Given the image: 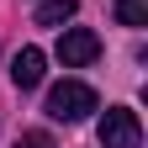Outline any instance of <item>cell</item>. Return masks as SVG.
Here are the masks:
<instances>
[{"mask_svg":"<svg viewBox=\"0 0 148 148\" xmlns=\"http://www.w3.org/2000/svg\"><path fill=\"white\" fill-rule=\"evenodd\" d=\"M16 148H53V138H48V132H21Z\"/></svg>","mask_w":148,"mask_h":148,"instance_id":"7","label":"cell"},{"mask_svg":"<svg viewBox=\"0 0 148 148\" xmlns=\"http://www.w3.org/2000/svg\"><path fill=\"white\" fill-rule=\"evenodd\" d=\"M116 21L122 27H148V0H116Z\"/></svg>","mask_w":148,"mask_h":148,"instance_id":"6","label":"cell"},{"mask_svg":"<svg viewBox=\"0 0 148 148\" xmlns=\"http://www.w3.org/2000/svg\"><path fill=\"white\" fill-rule=\"evenodd\" d=\"M95 106H101V101H95V90L79 85V79H64V85H53V90H48V116H53V122H85Z\"/></svg>","mask_w":148,"mask_h":148,"instance_id":"1","label":"cell"},{"mask_svg":"<svg viewBox=\"0 0 148 148\" xmlns=\"http://www.w3.org/2000/svg\"><path fill=\"white\" fill-rule=\"evenodd\" d=\"M74 11H79V0H42L37 5V27H64Z\"/></svg>","mask_w":148,"mask_h":148,"instance_id":"5","label":"cell"},{"mask_svg":"<svg viewBox=\"0 0 148 148\" xmlns=\"http://www.w3.org/2000/svg\"><path fill=\"white\" fill-rule=\"evenodd\" d=\"M101 148H143V122H138V111H106L101 116Z\"/></svg>","mask_w":148,"mask_h":148,"instance_id":"2","label":"cell"},{"mask_svg":"<svg viewBox=\"0 0 148 148\" xmlns=\"http://www.w3.org/2000/svg\"><path fill=\"white\" fill-rule=\"evenodd\" d=\"M42 74H48V53H42V48H21V53L11 58L16 90H37V85H42Z\"/></svg>","mask_w":148,"mask_h":148,"instance_id":"4","label":"cell"},{"mask_svg":"<svg viewBox=\"0 0 148 148\" xmlns=\"http://www.w3.org/2000/svg\"><path fill=\"white\" fill-rule=\"evenodd\" d=\"M95 53H101V37L90 32V27H69V32L58 37V64H64V69L95 64Z\"/></svg>","mask_w":148,"mask_h":148,"instance_id":"3","label":"cell"}]
</instances>
